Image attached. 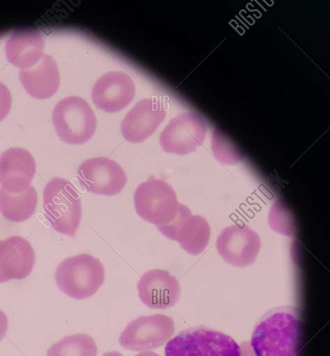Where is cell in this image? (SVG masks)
<instances>
[{
	"label": "cell",
	"mask_w": 330,
	"mask_h": 356,
	"mask_svg": "<svg viewBox=\"0 0 330 356\" xmlns=\"http://www.w3.org/2000/svg\"><path fill=\"white\" fill-rule=\"evenodd\" d=\"M301 330L297 307H274L256 323L250 344L256 356H300Z\"/></svg>",
	"instance_id": "6da1fadb"
},
{
	"label": "cell",
	"mask_w": 330,
	"mask_h": 356,
	"mask_svg": "<svg viewBox=\"0 0 330 356\" xmlns=\"http://www.w3.org/2000/svg\"><path fill=\"white\" fill-rule=\"evenodd\" d=\"M43 210L47 220L56 232L74 237L81 218L80 196L68 179L54 177L45 185Z\"/></svg>",
	"instance_id": "7a4b0ae2"
},
{
	"label": "cell",
	"mask_w": 330,
	"mask_h": 356,
	"mask_svg": "<svg viewBox=\"0 0 330 356\" xmlns=\"http://www.w3.org/2000/svg\"><path fill=\"white\" fill-rule=\"evenodd\" d=\"M165 356H242L239 345L230 336L200 325L187 328L164 347Z\"/></svg>",
	"instance_id": "3957f363"
},
{
	"label": "cell",
	"mask_w": 330,
	"mask_h": 356,
	"mask_svg": "<svg viewBox=\"0 0 330 356\" xmlns=\"http://www.w3.org/2000/svg\"><path fill=\"white\" fill-rule=\"evenodd\" d=\"M58 289L75 300L94 295L105 279L104 268L95 257L82 253L63 259L55 271Z\"/></svg>",
	"instance_id": "277c9868"
},
{
	"label": "cell",
	"mask_w": 330,
	"mask_h": 356,
	"mask_svg": "<svg viewBox=\"0 0 330 356\" xmlns=\"http://www.w3.org/2000/svg\"><path fill=\"white\" fill-rule=\"evenodd\" d=\"M52 122L58 138L70 145H81L94 134L96 117L81 97L69 96L60 100L52 112Z\"/></svg>",
	"instance_id": "5b68a950"
},
{
	"label": "cell",
	"mask_w": 330,
	"mask_h": 356,
	"mask_svg": "<svg viewBox=\"0 0 330 356\" xmlns=\"http://www.w3.org/2000/svg\"><path fill=\"white\" fill-rule=\"evenodd\" d=\"M134 203L137 214L157 227L172 222L180 205L171 186L166 181L153 177L137 186L134 194Z\"/></svg>",
	"instance_id": "8992f818"
},
{
	"label": "cell",
	"mask_w": 330,
	"mask_h": 356,
	"mask_svg": "<svg viewBox=\"0 0 330 356\" xmlns=\"http://www.w3.org/2000/svg\"><path fill=\"white\" fill-rule=\"evenodd\" d=\"M174 332L173 320L156 314L131 321L122 331L118 341L126 350L141 351L163 346Z\"/></svg>",
	"instance_id": "52a82bcc"
},
{
	"label": "cell",
	"mask_w": 330,
	"mask_h": 356,
	"mask_svg": "<svg viewBox=\"0 0 330 356\" xmlns=\"http://www.w3.org/2000/svg\"><path fill=\"white\" fill-rule=\"evenodd\" d=\"M77 178L86 191L104 196L119 193L127 181L122 167L115 161L104 156L84 161L77 169Z\"/></svg>",
	"instance_id": "ba28073f"
},
{
	"label": "cell",
	"mask_w": 330,
	"mask_h": 356,
	"mask_svg": "<svg viewBox=\"0 0 330 356\" xmlns=\"http://www.w3.org/2000/svg\"><path fill=\"white\" fill-rule=\"evenodd\" d=\"M157 228L164 236L176 241L191 255H198L205 250L211 234L207 220L201 216L192 215L189 208L182 203L175 219Z\"/></svg>",
	"instance_id": "9c48e42d"
},
{
	"label": "cell",
	"mask_w": 330,
	"mask_h": 356,
	"mask_svg": "<svg viewBox=\"0 0 330 356\" xmlns=\"http://www.w3.org/2000/svg\"><path fill=\"white\" fill-rule=\"evenodd\" d=\"M216 247L227 264L246 267L255 262L261 241L258 234L249 226L235 224L221 231L217 238Z\"/></svg>",
	"instance_id": "30bf717a"
},
{
	"label": "cell",
	"mask_w": 330,
	"mask_h": 356,
	"mask_svg": "<svg viewBox=\"0 0 330 356\" xmlns=\"http://www.w3.org/2000/svg\"><path fill=\"white\" fill-rule=\"evenodd\" d=\"M205 127L196 114L182 113L171 119L159 136V144L168 153L186 155L201 145L205 138Z\"/></svg>",
	"instance_id": "8fae6325"
},
{
	"label": "cell",
	"mask_w": 330,
	"mask_h": 356,
	"mask_svg": "<svg viewBox=\"0 0 330 356\" xmlns=\"http://www.w3.org/2000/svg\"><path fill=\"white\" fill-rule=\"evenodd\" d=\"M165 116L166 110L162 101L157 97L143 99L122 120V135L129 143H141L157 130Z\"/></svg>",
	"instance_id": "7c38bea8"
},
{
	"label": "cell",
	"mask_w": 330,
	"mask_h": 356,
	"mask_svg": "<svg viewBox=\"0 0 330 356\" xmlns=\"http://www.w3.org/2000/svg\"><path fill=\"white\" fill-rule=\"evenodd\" d=\"M136 88L125 72L112 71L103 74L94 84L91 97L100 110L114 113L128 106L135 95Z\"/></svg>",
	"instance_id": "4fadbf2b"
},
{
	"label": "cell",
	"mask_w": 330,
	"mask_h": 356,
	"mask_svg": "<svg viewBox=\"0 0 330 356\" xmlns=\"http://www.w3.org/2000/svg\"><path fill=\"white\" fill-rule=\"evenodd\" d=\"M141 301L150 309L173 307L180 298V286L168 271L154 269L146 272L137 283Z\"/></svg>",
	"instance_id": "5bb4252c"
},
{
	"label": "cell",
	"mask_w": 330,
	"mask_h": 356,
	"mask_svg": "<svg viewBox=\"0 0 330 356\" xmlns=\"http://www.w3.org/2000/svg\"><path fill=\"white\" fill-rule=\"evenodd\" d=\"M36 164L26 149L10 147L0 155V184L11 193L26 191L36 175Z\"/></svg>",
	"instance_id": "9a60e30c"
},
{
	"label": "cell",
	"mask_w": 330,
	"mask_h": 356,
	"mask_svg": "<svg viewBox=\"0 0 330 356\" xmlns=\"http://www.w3.org/2000/svg\"><path fill=\"white\" fill-rule=\"evenodd\" d=\"M35 261L33 248L26 238L13 236L0 240V283L26 278Z\"/></svg>",
	"instance_id": "2e32d148"
},
{
	"label": "cell",
	"mask_w": 330,
	"mask_h": 356,
	"mask_svg": "<svg viewBox=\"0 0 330 356\" xmlns=\"http://www.w3.org/2000/svg\"><path fill=\"white\" fill-rule=\"evenodd\" d=\"M45 40L40 31L32 28L15 30L6 43L8 60L20 69L38 63L43 56Z\"/></svg>",
	"instance_id": "e0dca14e"
},
{
	"label": "cell",
	"mask_w": 330,
	"mask_h": 356,
	"mask_svg": "<svg viewBox=\"0 0 330 356\" xmlns=\"http://www.w3.org/2000/svg\"><path fill=\"white\" fill-rule=\"evenodd\" d=\"M19 76L26 91L33 97L45 99L58 90L60 75L54 58L44 54L40 61L27 69H20Z\"/></svg>",
	"instance_id": "ac0fdd59"
},
{
	"label": "cell",
	"mask_w": 330,
	"mask_h": 356,
	"mask_svg": "<svg viewBox=\"0 0 330 356\" xmlns=\"http://www.w3.org/2000/svg\"><path fill=\"white\" fill-rule=\"evenodd\" d=\"M37 203L38 194L32 185L19 193H11L0 188V212L9 221L28 220L35 212Z\"/></svg>",
	"instance_id": "d6986e66"
},
{
	"label": "cell",
	"mask_w": 330,
	"mask_h": 356,
	"mask_svg": "<svg viewBox=\"0 0 330 356\" xmlns=\"http://www.w3.org/2000/svg\"><path fill=\"white\" fill-rule=\"evenodd\" d=\"M97 348L93 338L84 333L63 337L52 345L47 356H96Z\"/></svg>",
	"instance_id": "ffe728a7"
},
{
	"label": "cell",
	"mask_w": 330,
	"mask_h": 356,
	"mask_svg": "<svg viewBox=\"0 0 330 356\" xmlns=\"http://www.w3.org/2000/svg\"><path fill=\"white\" fill-rule=\"evenodd\" d=\"M269 223L275 232L286 235L294 234V225L292 216L285 206L277 201L272 206L269 213Z\"/></svg>",
	"instance_id": "44dd1931"
},
{
	"label": "cell",
	"mask_w": 330,
	"mask_h": 356,
	"mask_svg": "<svg viewBox=\"0 0 330 356\" xmlns=\"http://www.w3.org/2000/svg\"><path fill=\"white\" fill-rule=\"evenodd\" d=\"M12 104L11 94L8 87L0 81V121L8 114Z\"/></svg>",
	"instance_id": "7402d4cb"
},
{
	"label": "cell",
	"mask_w": 330,
	"mask_h": 356,
	"mask_svg": "<svg viewBox=\"0 0 330 356\" xmlns=\"http://www.w3.org/2000/svg\"><path fill=\"white\" fill-rule=\"evenodd\" d=\"M8 327V320L5 313L0 309V341L5 337Z\"/></svg>",
	"instance_id": "603a6c76"
},
{
	"label": "cell",
	"mask_w": 330,
	"mask_h": 356,
	"mask_svg": "<svg viewBox=\"0 0 330 356\" xmlns=\"http://www.w3.org/2000/svg\"><path fill=\"white\" fill-rule=\"evenodd\" d=\"M134 356H161L159 354L156 353L152 350H143L140 352L139 353L135 355Z\"/></svg>",
	"instance_id": "cb8c5ba5"
},
{
	"label": "cell",
	"mask_w": 330,
	"mask_h": 356,
	"mask_svg": "<svg viewBox=\"0 0 330 356\" xmlns=\"http://www.w3.org/2000/svg\"><path fill=\"white\" fill-rule=\"evenodd\" d=\"M102 356H123L118 351H110L105 353Z\"/></svg>",
	"instance_id": "d4e9b609"
}]
</instances>
